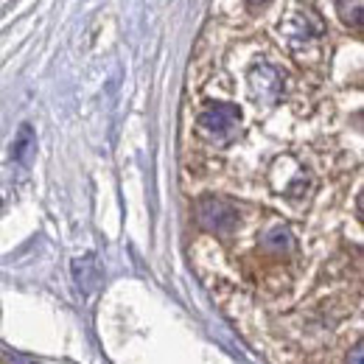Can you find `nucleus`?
<instances>
[{"label":"nucleus","instance_id":"1","mask_svg":"<svg viewBox=\"0 0 364 364\" xmlns=\"http://www.w3.org/2000/svg\"><path fill=\"white\" fill-rule=\"evenodd\" d=\"M193 219L196 225L213 235H222L228 238L238 228V208L225 199V196H216V193H208V196H199L196 205H193Z\"/></svg>","mask_w":364,"mask_h":364},{"label":"nucleus","instance_id":"2","mask_svg":"<svg viewBox=\"0 0 364 364\" xmlns=\"http://www.w3.org/2000/svg\"><path fill=\"white\" fill-rule=\"evenodd\" d=\"M247 87H250V98L258 107H272L283 95V73L269 62H261V65H255L250 70Z\"/></svg>","mask_w":364,"mask_h":364},{"label":"nucleus","instance_id":"3","mask_svg":"<svg viewBox=\"0 0 364 364\" xmlns=\"http://www.w3.org/2000/svg\"><path fill=\"white\" fill-rule=\"evenodd\" d=\"M241 127V109L235 104H213L199 115V129L210 140H230Z\"/></svg>","mask_w":364,"mask_h":364},{"label":"nucleus","instance_id":"4","mask_svg":"<svg viewBox=\"0 0 364 364\" xmlns=\"http://www.w3.org/2000/svg\"><path fill=\"white\" fill-rule=\"evenodd\" d=\"M280 31H283L286 43H289V48H291L294 53H303V50L314 48L319 43V37H322V28H319V23L314 20L311 11H303V14L289 17V20L280 26Z\"/></svg>","mask_w":364,"mask_h":364},{"label":"nucleus","instance_id":"5","mask_svg":"<svg viewBox=\"0 0 364 364\" xmlns=\"http://www.w3.org/2000/svg\"><path fill=\"white\" fill-rule=\"evenodd\" d=\"M274 191H280V196H286L289 202H303L309 196V191H311V177L306 174V168L291 163V171L283 177V182L274 185Z\"/></svg>","mask_w":364,"mask_h":364},{"label":"nucleus","instance_id":"6","mask_svg":"<svg viewBox=\"0 0 364 364\" xmlns=\"http://www.w3.org/2000/svg\"><path fill=\"white\" fill-rule=\"evenodd\" d=\"M73 277H76V283H79L82 291H92V289L98 286V280H101L95 258H92V255L76 258V261H73Z\"/></svg>","mask_w":364,"mask_h":364},{"label":"nucleus","instance_id":"7","mask_svg":"<svg viewBox=\"0 0 364 364\" xmlns=\"http://www.w3.org/2000/svg\"><path fill=\"white\" fill-rule=\"evenodd\" d=\"M291 247H294L291 230L283 228V225H274V228L264 235V241H261V250H264V252H272V255H283V252H289Z\"/></svg>","mask_w":364,"mask_h":364},{"label":"nucleus","instance_id":"8","mask_svg":"<svg viewBox=\"0 0 364 364\" xmlns=\"http://www.w3.org/2000/svg\"><path fill=\"white\" fill-rule=\"evenodd\" d=\"M37 149V137H34V129L26 124L17 137H14V143H11V157L17 160V163H23V160H28V154Z\"/></svg>","mask_w":364,"mask_h":364},{"label":"nucleus","instance_id":"9","mask_svg":"<svg viewBox=\"0 0 364 364\" xmlns=\"http://www.w3.org/2000/svg\"><path fill=\"white\" fill-rule=\"evenodd\" d=\"M336 9L342 11V20H345V23H350V26H356V28L362 26V3H359V0H356V3H339Z\"/></svg>","mask_w":364,"mask_h":364},{"label":"nucleus","instance_id":"10","mask_svg":"<svg viewBox=\"0 0 364 364\" xmlns=\"http://www.w3.org/2000/svg\"><path fill=\"white\" fill-rule=\"evenodd\" d=\"M348 364H362V342L353 348V353L348 356Z\"/></svg>","mask_w":364,"mask_h":364}]
</instances>
